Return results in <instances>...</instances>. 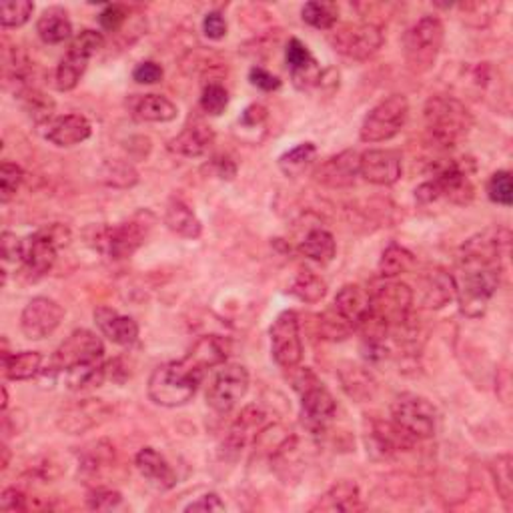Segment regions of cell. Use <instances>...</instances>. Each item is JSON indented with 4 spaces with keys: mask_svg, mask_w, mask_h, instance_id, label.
<instances>
[{
    "mask_svg": "<svg viewBox=\"0 0 513 513\" xmlns=\"http://www.w3.org/2000/svg\"><path fill=\"white\" fill-rule=\"evenodd\" d=\"M36 33H39L41 41L46 44H61L69 41L73 34L69 15L61 6L46 8L39 16V23H36Z\"/></svg>",
    "mask_w": 513,
    "mask_h": 513,
    "instance_id": "cell-29",
    "label": "cell"
},
{
    "mask_svg": "<svg viewBox=\"0 0 513 513\" xmlns=\"http://www.w3.org/2000/svg\"><path fill=\"white\" fill-rule=\"evenodd\" d=\"M361 506L359 488L353 481H339L327 493H323L313 511H357Z\"/></svg>",
    "mask_w": 513,
    "mask_h": 513,
    "instance_id": "cell-28",
    "label": "cell"
},
{
    "mask_svg": "<svg viewBox=\"0 0 513 513\" xmlns=\"http://www.w3.org/2000/svg\"><path fill=\"white\" fill-rule=\"evenodd\" d=\"M203 375L187 359L169 361L150 373L147 393L150 402L160 407H183L195 397Z\"/></svg>",
    "mask_w": 513,
    "mask_h": 513,
    "instance_id": "cell-2",
    "label": "cell"
},
{
    "mask_svg": "<svg viewBox=\"0 0 513 513\" xmlns=\"http://www.w3.org/2000/svg\"><path fill=\"white\" fill-rule=\"evenodd\" d=\"M227 21H225V16L221 13H208L205 18H203V33L208 41H221L227 36Z\"/></svg>",
    "mask_w": 513,
    "mask_h": 513,
    "instance_id": "cell-55",
    "label": "cell"
},
{
    "mask_svg": "<svg viewBox=\"0 0 513 513\" xmlns=\"http://www.w3.org/2000/svg\"><path fill=\"white\" fill-rule=\"evenodd\" d=\"M475 189L469 179V170L463 163H450L437 170L431 180L417 187L415 198L421 203H431L445 198L453 205H468L473 201Z\"/></svg>",
    "mask_w": 513,
    "mask_h": 513,
    "instance_id": "cell-7",
    "label": "cell"
},
{
    "mask_svg": "<svg viewBox=\"0 0 513 513\" xmlns=\"http://www.w3.org/2000/svg\"><path fill=\"white\" fill-rule=\"evenodd\" d=\"M101 180L115 189H129L139 183V173L127 160H107L101 167Z\"/></svg>",
    "mask_w": 513,
    "mask_h": 513,
    "instance_id": "cell-41",
    "label": "cell"
},
{
    "mask_svg": "<svg viewBox=\"0 0 513 513\" xmlns=\"http://www.w3.org/2000/svg\"><path fill=\"white\" fill-rule=\"evenodd\" d=\"M227 357H229V341L218 335H205L197 341L185 359L205 373L207 369L223 365Z\"/></svg>",
    "mask_w": 513,
    "mask_h": 513,
    "instance_id": "cell-27",
    "label": "cell"
},
{
    "mask_svg": "<svg viewBox=\"0 0 513 513\" xmlns=\"http://www.w3.org/2000/svg\"><path fill=\"white\" fill-rule=\"evenodd\" d=\"M249 81L251 84H255L256 89L261 91H277L281 87V79L275 77L273 73L261 69V66H253L251 73H249Z\"/></svg>",
    "mask_w": 513,
    "mask_h": 513,
    "instance_id": "cell-56",
    "label": "cell"
},
{
    "mask_svg": "<svg viewBox=\"0 0 513 513\" xmlns=\"http://www.w3.org/2000/svg\"><path fill=\"white\" fill-rule=\"evenodd\" d=\"M265 119H267V109H265L263 104H251V107L245 109L241 122L245 127H256L261 125Z\"/></svg>",
    "mask_w": 513,
    "mask_h": 513,
    "instance_id": "cell-60",
    "label": "cell"
},
{
    "mask_svg": "<svg viewBox=\"0 0 513 513\" xmlns=\"http://www.w3.org/2000/svg\"><path fill=\"white\" fill-rule=\"evenodd\" d=\"M8 461H11V453H8L6 445H3V469L8 468Z\"/></svg>",
    "mask_w": 513,
    "mask_h": 513,
    "instance_id": "cell-61",
    "label": "cell"
},
{
    "mask_svg": "<svg viewBox=\"0 0 513 513\" xmlns=\"http://www.w3.org/2000/svg\"><path fill=\"white\" fill-rule=\"evenodd\" d=\"M104 355V344L102 339L97 337L89 329H77L66 337L59 349L54 351L51 367L56 373L59 372H69L73 367L94 363L101 361Z\"/></svg>",
    "mask_w": 513,
    "mask_h": 513,
    "instance_id": "cell-14",
    "label": "cell"
},
{
    "mask_svg": "<svg viewBox=\"0 0 513 513\" xmlns=\"http://www.w3.org/2000/svg\"><path fill=\"white\" fill-rule=\"evenodd\" d=\"M112 417V407L104 399L87 397L71 403L61 411L56 425L59 430L69 435H81L91 430H97L104 421Z\"/></svg>",
    "mask_w": 513,
    "mask_h": 513,
    "instance_id": "cell-16",
    "label": "cell"
},
{
    "mask_svg": "<svg viewBox=\"0 0 513 513\" xmlns=\"http://www.w3.org/2000/svg\"><path fill=\"white\" fill-rule=\"evenodd\" d=\"M491 475L493 481H496V488L499 498L503 501H511L513 498V473H511V455L503 453L498 455L496 460L491 461Z\"/></svg>",
    "mask_w": 513,
    "mask_h": 513,
    "instance_id": "cell-43",
    "label": "cell"
},
{
    "mask_svg": "<svg viewBox=\"0 0 513 513\" xmlns=\"http://www.w3.org/2000/svg\"><path fill=\"white\" fill-rule=\"evenodd\" d=\"M289 293L303 303H319L327 295V283L323 281L317 273L305 269L293 279Z\"/></svg>",
    "mask_w": 513,
    "mask_h": 513,
    "instance_id": "cell-40",
    "label": "cell"
},
{
    "mask_svg": "<svg viewBox=\"0 0 513 513\" xmlns=\"http://www.w3.org/2000/svg\"><path fill=\"white\" fill-rule=\"evenodd\" d=\"M359 177V153L344 150L335 157H329L315 169L313 179L315 183L327 189H347L355 185Z\"/></svg>",
    "mask_w": 513,
    "mask_h": 513,
    "instance_id": "cell-19",
    "label": "cell"
},
{
    "mask_svg": "<svg viewBox=\"0 0 513 513\" xmlns=\"http://www.w3.org/2000/svg\"><path fill=\"white\" fill-rule=\"evenodd\" d=\"M18 99H21L26 115L31 117L36 125H49L54 119V101L43 91L28 87L18 94Z\"/></svg>",
    "mask_w": 513,
    "mask_h": 513,
    "instance_id": "cell-37",
    "label": "cell"
},
{
    "mask_svg": "<svg viewBox=\"0 0 513 513\" xmlns=\"http://www.w3.org/2000/svg\"><path fill=\"white\" fill-rule=\"evenodd\" d=\"M315 157H317V147L313 145V142H301V145L279 157V169L285 177L297 179L305 173V170H309L313 163H315Z\"/></svg>",
    "mask_w": 513,
    "mask_h": 513,
    "instance_id": "cell-36",
    "label": "cell"
},
{
    "mask_svg": "<svg viewBox=\"0 0 513 513\" xmlns=\"http://www.w3.org/2000/svg\"><path fill=\"white\" fill-rule=\"evenodd\" d=\"M163 74H165L163 66L153 61H145V63L137 64V69L132 71V79L140 84H157L163 81Z\"/></svg>",
    "mask_w": 513,
    "mask_h": 513,
    "instance_id": "cell-54",
    "label": "cell"
},
{
    "mask_svg": "<svg viewBox=\"0 0 513 513\" xmlns=\"http://www.w3.org/2000/svg\"><path fill=\"white\" fill-rule=\"evenodd\" d=\"M321 74H323V71L319 69L317 61L313 59L311 63L299 66V69H293L291 79H293V84H295L299 91H309L313 87H317V84L321 82Z\"/></svg>",
    "mask_w": 513,
    "mask_h": 513,
    "instance_id": "cell-50",
    "label": "cell"
},
{
    "mask_svg": "<svg viewBox=\"0 0 513 513\" xmlns=\"http://www.w3.org/2000/svg\"><path fill=\"white\" fill-rule=\"evenodd\" d=\"M3 369L5 377L11 382H28L43 372V355L39 351H23V353L11 355L3 351Z\"/></svg>",
    "mask_w": 513,
    "mask_h": 513,
    "instance_id": "cell-31",
    "label": "cell"
},
{
    "mask_svg": "<svg viewBox=\"0 0 513 513\" xmlns=\"http://www.w3.org/2000/svg\"><path fill=\"white\" fill-rule=\"evenodd\" d=\"M410 119V102L403 94H392L367 112L359 129L363 142H385L397 137Z\"/></svg>",
    "mask_w": 513,
    "mask_h": 513,
    "instance_id": "cell-8",
    "label": "cell"
},
{
    "mask_svg": "<svg viewBox=\"0 0 513 513\" xmlns=\"http://www.w3.org/2000/svg\"><path fill=\"white\" fill-rule=\"evenodd\" d=\"M135 465L142 478L157 489H173L177 486V473L155 448H142L137 453Z\"/></svg>",
    "mask_w": 513,
    "mask_h": 513,
    "instance_id": "cell-25",
    "label": "cell"
},
{
    "mask_svg": "<svg viewBox=\"0 0 513 513\" xmlns=\"http://www.w3.org/2000/svg\"><path fill=\"white\" fill-rule=\"evenodd\" d=\"M337 377L341 389L347 393V397H351L357 403L372 402L377 393V382L373 375L369 373V369L351 363V361H345V363L339 365Z\"/></svg>",
    "mask_w": 513,
    "mask_h": 513,
    "instance_id": "cell-24",
    "label": "cell"
},
{
    "mask_svg": "<svg viewBox=\"0 0 513 513\" xmlns=\"http://www.w3.org/2000/svg\"><path fill=\"white\" fill-rule=\"evenodd\" d=\"M92 135V125L82 115H64L53 119L44 131V139L56 147H74Z\"/></svg>",
    "mask_w": 513,
    "mask_h": 513,
    "instance_id": "cell-21",
    "label": "cell"
},
{
    "mask_svg": "<svg viewBox=\"0 0 513 513\" xmlns=\"http://www.w3.org/2000/svg\"><path fill=\"white\" fill-rule=\"evenodd\" d=\"M34 5L31 0H5L0 5V24L3 28H18L31 21Z\"/></svg>",
    "mask_w": 513,
    "mask_h": 513,
    "instance_id": "cell-42",
    "label": "cell"
},
{
    "mask_svg": "<svg viewBox=\"0 0 513 513\" xmlns=\"http://www.w3.org/2000/svg\"><path fill=\"white\" fill-rule=\"evenodd\" d=\"M392 421L417 443L435 435L437 411L430 399L415 393H403L392 405Z\"/></svg>",
    "mask_w": 513,
    "mask_h": 513,
    "instance_id": "cell-10",
    "label": "cell"
},
{
    "mask_svg": "<svg viewBox=\"0 0 513 513\" xmlns=\"http://www.w3.org/2000/svg\"><path fill=\"white\" fill-rule=\"evenodd\" d=\"M445 28L437 16H423L403 36L405 63L411 73L423 74L435 64L441 53Z\"/></svg>",
    "mask_w": 513,
    "mask_h": 513,
    "instance_id": "cell-5",
    "label": "cell"
},
{
    "mask_svg": "<svg viewBox=\"0 0 513 513\" xmlns=\"http://www.w3.org/2000/svg\"><path fill=\"white\" fill-rule=\"evenodd\" d=\"M71 243V229L63 223L46 225L23 239V265L31 279H39L53 269L56 255Z\"/></svg>",
    "mask_w": 513,
    "mask_h": 513,
    "instance_id": "cell-4",
    "label": "cell"
},
{
    "mask_svg": "<svg viewBox=\"0 0 513 513\" xmlns=\"http://www.w3.org/2000/svg\"><path fill=\"white\" fill-rule=\"evenodd\" d=\"M185 511L187 513H191V511H205V513L225 511V503L221 501V498L217 496V493H207V496L189 503V506L185 508Z\"/></svg>",
    "mask_w": 513,
    "mask_h": 513,
    "instance_id": "cell-59",
    "label": "cell"
},
{
    "mask_svg": "<svg viewBox=\"0 0 513 513\" xmlns=\"http://www.w3.org/2000/svg\"><path fill=\"white\" fill-rule=\"evenodd\" d=\"M121 501H122V496L119 491L104 489V488L91 491V496L87 498L89 508L94 511H111V509L119 508Z\"/></svg>",
    "mask_w": 513,
    "mask_h": 513,
    "instance_id": "cell-51",
    "label": "cell"
},
{
    "mask_svg": "<svg viewBox=\"0 0 513 513\" xmlns=\"http://www.w3.org/2000/svg\"><path fill=\"white\" fill-rule=\"evenodd\" d=\"M165 225L179 237H185V239H198L203 233V225L193 213V208L179 201V198L169 203L165 211Z\"/></svg>",
    "mask_w": 513,
    "mask_h": 513,
    "instance_id": "cell-30",
    "label": "cell"
},
{
    "mask_svg": "<svg viewBox=\"0 0 513 513\" xmlns=\"http://www.w3.org/2000/svg\"><path fill=\"white\" fill-rule=\"evenodd\" d=\"M127 8L121 5H109L104 11L99 15V23L107 33H117L119 28L127 23Z\"/></svg>",
    "mask_w": 513,
    "mask_h": 513,
    "instance_id": "cell-52",
    "label": "cell"
},
{
    "mask_svg": "<svg viewBox=\"0 0 513 513\" xmlns=\"http://www.w3.org/2000/svg\"><path fill=\"white\" fill-rule=\"evenodd\" d=\"M213 142H215L213 129L203 125V122H193V125H189L180 131L177 137L170 139L167 149L179 157L197 159L207 155L208 149L213 147Z\"/></svg>",
    "mask_w": 513,
    "mask_h": 513,
    "instance_id": "cell-22",
    "label": "cell"
},
{
    "mask_svg": "<svg viewBox=\"0 0 513 513\" xmlns=\"http://www.w3.org/2000/svg\"><path fill=\"white\" fill-rule=\"evenodd\" d=\"M293 383L301 392V423L311 433L323 431L335 417V397L331 395L327 387L319 383V379L309 369L301 372L297 379H293Z\"/></svg>",
    "mask_w": 513,
    "mask_h": 513,
    "instance_id": "cell-9",
    "label": "cell"
},
{
    "mask_svg": "<svg viewBox=\"0 0 513 513\" xmlns=\"http://www.w3.org/2000/svg\"><path fill=\"white\" fill-rule=\"evenodd\" d=\"M251 377L241 363H223L207 389V403L217 413H229L249 392Z\"/></svg>",
    "mask_w": 513,
    "mask_h": 513,
    "instance_id": "cell-11",
    "label": "cell"
},
{
    "mask_svg": "<svg viewBox=\"0 0 513 513\" xmlns=\"http://www.w3.org/2000/svg\"><path fill=\"white\" fill-rule=\"evenodd\" d=\"M303 21L317 31H331L339 21V6L329 0H313L301 11Z\"/></svg>",
    "mask_w": 513,
    "mask_h": 513,
    "instance_id": "cell-38",
    "label": "cell"
},
{
    "mask_svg": "<svg viewBox=\"0 0 513 513\" xmlns=\"http://www.w3.org/2000/svg\"><path fill=\"white\" fill-rule=\"evenodd\" d=\"M319 327H321V334L325 339L331 341H337V339H345L351 331H353V325H349V323L339 315V313L334 309L325 313V315L319 317Z\"/></svg>",
    "mask_w": 513,
    "mask_h": 513,
    "instance_id": "cell-49",
    "label": "cell"
},
{
    "mask_svg": "<svg viewBox=\"0 0 513 513\" xmlns=\"http://www.w3.org/2000/svg\"><path fill=\"white\" fill-rule=\"evenodd\" d=\"M508 231L489 229L463 243L458 256V273L453 275L455 297L468 317L486 315L489 299L496 295L501 279L503 247Z\"/></svg>",
    "mask_w": 513,
    "mask_h": 513,
    "instance_id": "cell-1",
    "label": "cell"
},
{
    "mask_svg": "<svg viewBox=\"0 0 513 513\" xmlns=\"http://www.w3.org/2000/svg\"><path fill=\"white\" fill-rule=\"evenodd\" d=\"M94 323H97L101 334L115 345L129 347L139 339L137 321L132 317L121 315L119 311L111 307H99L94 311Z\"/></svg>",
    "mask_w": 513,
    "mask_h": 513,
    "instance_id": "cell-20",
    "label": "cell"
},
{
    "mask_svg": "<svg viewBox=\"0 0 513 513\" xmlns=\"http://www.w3.org/2000/svg\"><path fill=\"white\" fill-rule=\"evenodd\" d=\"M421 305L427 309H441L455 297V281L453 275L443 269L427 271L421 281Z\"/></svg>",
    "mask_w": 513,
    "mask_h": 513,
    "instance_id": "cell-26",
    "label": "cell"
},
{
    "mask_svg": "<svg viewBox=\"0 0 513 513\" xmlns=\"http://www.w3.org/2000/svg\"><path fill=\"white\" fill-rule=\"evenodd\" d=\"M488 197L489 201L511 207L513 203V185H511V173L509 170H498L488 180Z\"/></svg>",
    "mask_w": 513,
    "mask_h": 513,
    "instance_id": "cell-46",
    "label": "cell"
},
{
    "mask_svg": "<svg viewBox=\"0 0 513 513\" xmlns=\"http://www.w3.org/2000/svg\"><path fill=\"white\" fill-rule=\"evenodd\" d=\"M415 267V255L405 247L392 243L379 259V275L383 279H395L399 275L410 273Z\"/></svg>",
    "mask_w": 513,
    "mask_h": 513,
    "instance_id": "cell-35",
    "label": "cell"
},
{
    "mask_svg": "<svg viewBox=\"0 0 513 513\" xmlns=\"http://www.w3.org/2000/svg\"><path fill=\"white\" fill-rule=\"evenodd\" d=\"M313 61V54L309 53V49L303 44L299 39H291L287 44V63L293 69H299V66L307 64Z\"/></svg>",
    "mask_w": 513,
    "mask_h": 513,
    "instance_id": "cell-57",
    "label": "cell"
},
{
    "mask_svg": "<svg viewBox=\"0 0 513 513\" xmlns=\"http://www.w3.org/2000/svg\"><path fill=\"white\" fill-rule=\"evenodd\" d=\"M425 127L430 137L441 147H458L473 129V117L465 104L448 94H435L425 102Z\"/></svg>",
    "mask_w": 513,
    "mask_h": 513,
    "instance_id": "cell-3",
    "label": "cell"
},
{
    "mask_svg": "<svg viewBox=\"0 0 513 513\" xmlns=\"http://www.w3.org/2000/svg\"><path fill=\"white\" fill-rule=\"evenodd\" d=\"M64 309L49 297H34L21 313V331L26 339L41 341L61 327Z\"/></svg>",
    "mask_w": 513,
    "mask_h": 513,
    "instance_id": "cell-17",
    "label": "cell"
},
{
    "mask_svg": "<svg viewBox=\"0 0 513 513\" xmlns=\"http://www.w3.org/2000/svg\"><path fill=\"white\" fill-rule=\"evenodd\" d=\"M0 253H3L5 261L21 263L23 261V239L11 231H5L0 237Z\"/></svg>",
    "mask_w": 513,
    "mask_h": 513,
    "instance_id": "cell-53",
    "label": "cell"
},
{
    "mask_svg": "<svg viewBox=\"0 0 513 513\" xmlns=\"http://www.w3.org/2000/svg\"><path fill=\"white\" fill-rule=\"evenodd\" d=\"M329 43L334 44L337 53L347 56V59L367 61L369 56H373L382 49L383 33L373 23L344 24L335 33H331Z\"/></svg>",
    "mask_w": 513,
    "mask_h": 513,
    "instance_id": "cell-13",
    "label": "cell"
},
{
    "mask_svg": "<svg viewBox=\"0 0 513 513\" xmlns=\"http://www.w3.org/2000/svg\"><path fill=\"white\" fill-rule=\"evenodd\" d=\"M24 180L23 169L11 160H5L3 167H0V201L5 205L11 203L16 197L18 189H21Z\"/></svg>",
    "mask_w": 513,
    "mask_h": 513,
    "instance_id": "cell-44",
    "label": "cell"
},
{
    "mask_svg": "<svg viewBox=\"0 0 513 513\" xmlns=\"http://www.w3.org/2000/svg\"><path fill=\"white\" fill-rule=\"evenodd\" d=\"M66 373V385H69L71 392H89V389L101 387L109 379V367L107 363L101 361H94V363L79 365L69 369Z\"/></svg>",
    "mask_w": 513,
    "mask_h": 513,
    "instance_id": "cell-34",
    "label": "cell"
},
{
    "mask_svg": "<svg viewBox=\"0 0 513 513\" xmlns=\"http://www.w3.org/2000/svg\"><path fill=\"white\" fill-rule=\"evenodd\" d=\"M369 293H372V313L389 329L405 327L410 323L413 307V291L410 285L389 281Z\"/></svg>",
    "mask_w": 513,
    "mask_h": 513,
    "instance_id": "cell-12",
    "label": "cell"
},
{
    "mask_svg": "<svg viewBox=\"0 0 513 513\" xmlns=\"http://www.w3.org/2000/svg\"><path fill=\"white\" fill-rule=\"evenodd\" d=\"M177 115V104L163 94H145L135 104V117L145 122H170Z\"/></svg>",
    "mask_w": 513,
    "mask_h": 513,
    "instance_id": "cell-32",
    "label": "cell"
},
{
    "mask_svg": "<svg viewBox=\"0 0 513 513\" xmlns=\"http://www.w3.org/2000/svg\"><path fill=\"white\" fill-rule=\"evenodd\" d=\"M271 355L283 369H293L303 359V341L295 311H283L271 325Z\"/></svg>",
    "mask_w": 513,
    "mask_h": 513,
    "instance_id": "cell-15",
    "label": "cell"
},
{
    "mask_svg": "<svg viewBox=\"0 0 513 513\" xmlns=\"http://www.w3.org/2000/svg\"><path fill=\"white\" fill-rule=\"evenodd\" d=\"M301 255H305L307 259L315 261L319 265H327L335 259L337 255V243L335 237L325 229H313L305 239L299 245Z\"/></svg>",
    "mask_w": 513,
    "mask_h": 513,
    "instance_id": "cell-33",
    "label": "cell"
},
{
    "mask_svg": "<svg viewBox=\"0 0 513 513\" xmlns=\"http://www.w3.org/2000/svg\"><path fill=\"white\" fill-rule=\"evenodd\" d=\"M150 215L140 213L132 217L131 221L117 223V225H107L94 233V249L101 255L107 256L112 261L129 259L131 255H135L139 247L147 241L150 233V221H147Z\"/></svg>",
    "mask_w": 513,
    "mask_h": 513,
    "instance_id": "cell-6",
    "label": "cell"
},
{
    "mask_svg": "<svg viewBox=\"0 0 513 513\" xmlns=\"http://www.w3.org/2000/svg\"><path fill=\"white\" fill-rule=\"evenodd\" d=\"M102 46H104L102 33L91 31V28H87V31H82V33L74 36L69 53L81 56V59L91 61V56L97 54L102 49Z\"/></svg>",
    "mask_w": 513,
    "mask_h": 513,
    "instance_id": "cell-47",
    "label": "cell"
},
{
    "mask_svg": "<svg viewBox=\"0 0 513 513\" xmlns=\"http://www.w3.org/2000/svg\"><path fill=\"white\" fill-rule=\"evenodd\" d=\"M8 411V392H6V387L3 385V413Z\"/></svg>",
    "mask_w": 513,
    "mask_h": 513,
    "instance_id": "cell-62",
    "label": "cell"
},
{
    "mask_svg": "<svg viewBox=\"0 0 513 513\" xmlns=\"http://www.w3.org/2000/svg\"><path fill=\"white\" fill-rule=\"evenodd\" d=\"M227 104H229V91L218 82H208L201 94V109L211 117L223 115Z\"/></svg>",
    "mask_w": 513,
    "mask_h": 513,
    "instance_id": "cell-45",
    "label": "cell"
},
{
    "mask_svg": "<svg viewBox=\"0 0 513 513\" xmlns=\"http://www.w3.org/2000/svg\"><path fill=\"white\" fill-rule=\"evenodd\" d=\"M87 64H89L87 59H81L77 54L66 53V56L54 71V87L61 92L73 91L79 84L84 71H87Z\"/></svg>",
    "mask_w": 513,
    "mask_h": 513,
    "instance_id": "cell-39",
    "label": "cell"
},
{
    "mask_svg": "<svg viewBox=\"0 0 513 513\" xmlns=\"http://www.w3.org/2000/svg\"><path fill=\"white\" fill-rule=\"evenodd\" d=\"M26 496L16 488H8L3 491V498H0V509L3 511H26Z\"/></svg>",
    "mask_w": 513,
    "mask_h": 513,
    "instance_id": "cell-58",
    "label": "cell"
},
{
    "mask_svg": "<svg viewBox=\"0 0 513 513\" xmlns=\"http://www.w3.org/2000/svg\"><path fill=\"white\" fill-rule=\"evenodd\" d=\"M334 309L349 325L357 329L367 319L369 313H372V293H369V289L361 287V285H345L335 295Z\"/></svg>",
    "mask_w": 513,
    "mask_h": 513,
    "instance_id": "cell-23",
    "label": "cell"
},
{
    "mask_svg": "<svg viewBox=\"0 0 513 513\" xmlns=\"http://www.w3.org/2000/svg\"><path fill=\"white\" fill-rule=\"evenodd\" d=\"M359 175L377 187H392L402 179V155L392 149H369L359 155Z\"/></svg>",
    "mask_w": 513,
    "mask_h": 513,
    "instance_id": "cell-18",
    "label": "cell"
},
{
    "mask_svg": "<svg viewBox=\"0 0 513 513\" xmlns=\"http://www.w3.org/2000/svg\"><path fill=\"white\" fill-rule=\"evenodd\" d=\"M112 458H115V451H112L111 445L107 441H97L89 445L87 451H84L81 468L89 473H97L101 468L111 465Z\"/></svg>",
    "mask_w": 513,
    "mask_h": 513,
    "instance_id": "cell-48",
    "label": "cell"
}]
</instances>
